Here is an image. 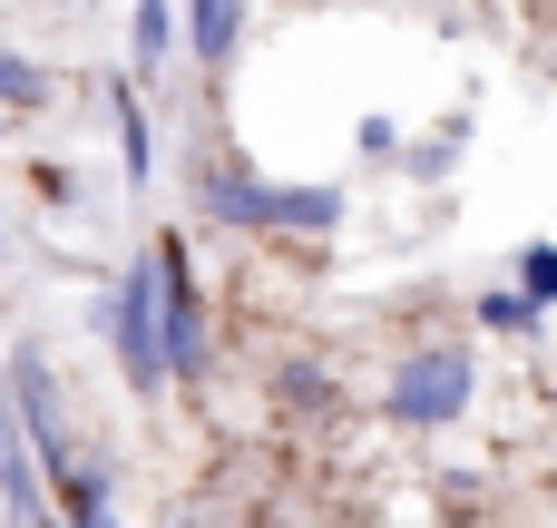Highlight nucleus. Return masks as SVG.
I'll return each instance as SVG.
<instances>
[{"mask_svg": "<svg viewBox=\"0 0 557 528\" xmlns=\"http://www.w3.org/2000/svg\"><path fill=\"white\" fill-rule=\"evenodd\" d=\"M470 402H480V353H470V343H421V353H401L392 382H382V412H392L401 431H450Z\"/></svg>", "mask_w": 557, "mask_h": 528, "instance_id": "nucleus-1", "label": "nucleus"}, {"mask_svg": "<svg viewBox=\"0 0 557 528\" xmlns=\"http://www.w3.org/2000/svg\"><path fill=\"white\" fill-rule=\"evenodd\" d=\"M147 265H157V343H166V382H196L206 372V294H196V265H186V245L176 235H157L147 245Z\"/></svg>", "mask_w": 557, "mask_h": 528, "instance_id": "nucleus-2", "label": "nucleus"}, {"mask_svg": "<svg viewBox=\"0 0 557 528\" xmlns=\"http://www.w3.org/2000/svg\"><path fill=\"white\" fill-rule=\"evenodd\" d=\"M108 353H117V372L137 382V392H166V343H157V265L137 255L117 284H108Z\"/></svg>", "mask_w": 557, "mask_h": 528, "instance_id": "nucleus-3", "label": "nucleus"}, {"mask_svg": "<svg viewBox=\"0 0 557 528\" xmlns=\"http://www.w3.org/2000/svg\"><path fill=\"white\" fill-rule=\"evenodd\" d=\"M196 196H206V216H215V225H235V235H264V225H274V176H255L245 157L196 167Z\"/></svg>", "mask_w": 557, "mask_h": 528, "instance_id": "nucleus-4", "label": "nucleus"}, {"mask_svg": "<svg viewBox=\"0 0 557 528\" xmlns=\"http://www.w3.org/2000/svg\"><path fill=\"white\" fill-rule=\"evenodd\" d=\"M235 39H245V0H186V49H196V69H225Z\"/></svg>", "mask_w": 557, "mask_h": 528, "instance_id": "nucleus-5", "label": "nucleus"}, {"mask_svg": "<svg viewBox=\"0 0 557 528\" xmlns=\"http://www.w3.org/2000/svg\"><path fill=\"white\" fill-rule=\"evenodd\" d=\"M333 225H343V186H274L264 235H333Z\"/></svg>", "mask_w": 557, "mask_h": 528, "instance_id": "nucleus-6", "label": "nucleus"}, {"mask_svg": "<svg viewBox=\"0 0 557 528\" xmlns=\"http://www.w3.org/2000/svg\"><path fill=\"white\" fill-rule=\"evenodd\" d=\"M108 108H117V157H127V186H147V176H157V137H147L137 78H108Z\"/></svg>", "mask_w": 557, "mask_h": 528, "instance_id": "nucleus-7", "label": "nucleus"}, {"mask_svg": "<svg viewBox=\"0 0 557 528\" xmlns=\"http://www.w3.org/2000/svg\"><path fill=\"white\" fill-rule=\"evenodd\" d=\"M0 500H10L29 528L49 519V500H39V470H29V441L10 431V402H0Z\"/></svg>", "mask_w": 557, "mask_h": 528, "instance_id": "nucleus-8", "label": "nucleus"}, {"mask_svg": "<svg viewBox=\"0 0 557 528\" xmlns=\"http://www.w3.org/2000/svg\"><path fill=\"white\" fill-rule=\"evenodd\" d=\"M59 528H117V509H108V470H69L59 480Z\"/></svg>", "mask_w": 557, "mask_h": 528, "instance_id": "nucleus-9", "label": "nucleus"}, {"mask_svg": "<svg viewBox=\"0 0 557 528\" xmlns=\"http://www.w3.org/2000/svg\"><path fill=\"white\" fill-rule=\"evenodd\" d=\"M274 392H284V412H333V372H323V363H304V353L274 372Z\"/></svg>", "mask_w": 557, "mask_h": 528, "instance_id": "nucleus-10", "label": "nucleus"}, {"mask_svg": "<svg viewBox=\"0 0 557 528\" xmlns=\"http://www.w3.org/2000/svg\"><path fill=\"white\" fill-rule=\"evenodd\" d=\"M176 59V0H137V69Z\"/></svg>", "mask_w": 557, "mask_h": 528, "instance_id": "nucleus-11", "label": "nucleus"}, {"mask_svg": "<svg viewBox=\"0 0 557 528\" xmlns=\"http://www.w3.org/2000/svg\"><path fill=\"white\" fill-rule=\"evenodd\" d=\"M509 294L548 314V304H557V245H519V284H509Z\"/></svg>", "mask_w": 557, "mask_h": 528, "instance_id": "nucleus-12", "label": "nucleus"}, {"mask_svg": "<svg viewBox=\"0 0 557 528\" xmlns=\"http://www.w3.org/2000/svg\"><path fill=\"white\" fill-rule=\"evenodd\" d=\"M39 98H49V69L20 59V49H0V108H39Z\"/></svg>", "mask_w": 557, "mask_h": 528, "instance_id": "nucleus-13", "label": "nucleus"}, {"mask_svg": "<svg viewBox=\"0 0 557 528\" xmlns=\"http://www.w3.org/2000/svg\"><path fill=\"white\" fill-rule=\"evenodd\" d=\"M480 323H490V333H509V343H529V333H539V304H519V294L499 284V294H480Z\"/></svg>", "mask_w": 557, "mask_h": 528, "instance_id": "nucleus-14", "label": "nucleus"}]
</instances>
